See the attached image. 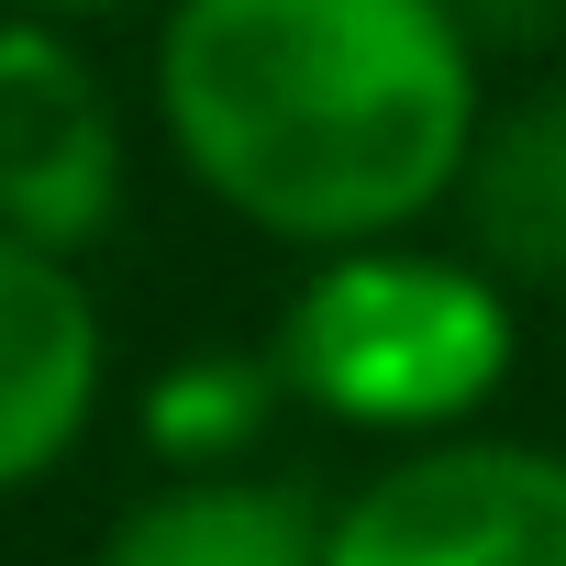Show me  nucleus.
Here are the masks:
<instances>
[{"instance_id":"f257e3e1","label":"nucleus","mask_w":566,"mask_h":566,"mask_svg":"<svg viewBox=\"0 0 566 566\" xmlns=\"http://www.w3.org/2000/svg\"><path fill=\"white\" fill-rule=\"evenodd\" d=\"M489 78L455 0H167L156 134L266 244H378L455 200Z\"/></svg>"},{"instance_id":"f03ea898","label":"nucleus","mask_w":566,"mask_h":566,"mask_svg":"<svg viewBox=\"0 0 566 566\" xmlns=\"http://www.w3.org/2000/svg\"><path fill=\"white\" fill-rule=\"evenodd\" d=\"M511 345H522V312H511L500 266L378 233V244L312 255V277L277 312L266 367L301 411H323L345 433L433 444L467 411H489V389L511 378Z\"/></svg>"},{"instance_id":"7ed1b4c3","label":"nucleus","mask_w":566,"mask_h":566,"mask_svg":"<svg viewBox=\"0 0 566 566\" xmlns=\"http://www.w3.org/2000/svg\"><path fill=\"white\" fill-rule=\"evenodd\" d=\"M323 566H566V455L433 433L323 511Z\"/></svg>"},{"instance_id":"20e7f679","label":"nucleus","mask_w":566,"mask_h":566,"mask_svg":"<svg viewBox=\"0 0 566 566\" xmlns=\"http://www.w3.org/2000/svg\"><path fill=\"white\" fill-rule=\"evenodd\" d=\"M0 222L56 255H90L123 222V112L45 12H0Z\"/></svg>"},{"instance_id":"39448f33","label":"nucleus","mask_w":566,"mask_h":566,"mask_svg":"<svg viewBox=\"0 0 566 566\" xmlns=\"http://www.w3.org/2000/svg\"><path fill=\"white\" fill-rule=\"evenodd\" d=\"M112 400V323L78 255L0 222V500L45 489Z\"/></svg>"},{"instance_id":"423d86ee","label":"nucleus","mask_w":566,"mask_h":566,"mask_svg":"<svg viewBox=\"0 0 566 566\" xmlns=\"http://www.w3.org/2000/svg\"><path fill=\"white\" fill-rule=\"evenodd\" d=\"M90 566H323V500L255 467H167Z\"/></svg>"},{"instance_id":"0eeeda50","label":"nucleus","mask_w":566,"mask_h":566,"mask_svg":"<svg viewBox=\"0 0 566 566\" xmlns=\"http://www.w3.org/2000/svg\"><path fill=\"white\" fill-rule=\"evenodd\" d=\"M455 211H467V255L478 266L566 277V90L478 112V145L455 167Z\"/></svg>"},{"instance_id":"6e6552de","label":"nucleus","mask_w":566,"mask_h":566,"mask_svg":"<svg viewBox=\"0 0 566 566\" xmlns=\"http://www.w3.org/2000/svg\"><path fill=\"white\" fill-rule=\"evenodd\" d=\"M277 367L266 356H178L156 389H145V444L167 467H244L255 433L277 422Z\"/></svg>"},{"instance_id":"1a4fd4ad","label":"nucleus","mask_w":566,"mask_h":566,"mask_svg":"<svg viewBox=\"0 0 566 566\" xmlns=\"http://www.w3.org/2000/svg\"><path fill=\"white\" fill-rule=\"evenodd\" d=\"M467 34H555L566 23V0H455Z\"/></svg>"},{"instance_id":"9d476101","label":"nucleus","mask_w":566,"mask_h":566,"mask_svg":"<svg viewBox=\"0 0 566 566\" xmlns=\"http://www.w3.org/2000/svg\"><path fill=\"white\" fill-rule=\"evenodd\" d=\"M0 12H45V23H101V12H134V0H0Z\"/></svg>"}]
</instances>
